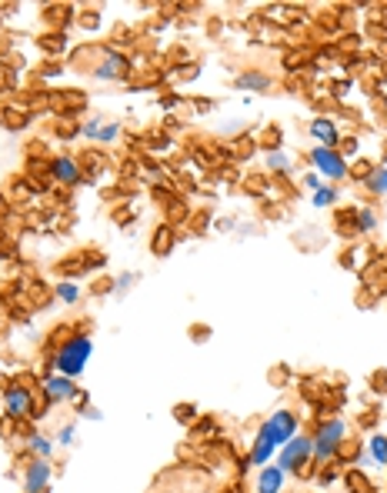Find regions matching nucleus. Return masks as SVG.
Masks as SVG:
<instances>
[{
  "label": "nucleus",
  "instance_id": "1",
  "mask_svg": "<svg viewBox=\"0 0 387 493\" xmlns=\"http://www.w3.org/2000/svg\"><path fill=\"white\" fill-rule=\"evenodd\" d=\"M300 433V420L294 410H274L264 423L257 427L254 440H251V453H247V463L244 467H267L274 463L277 450L284 447L290 437Z\"/></svg>",
  "mask_w": 387,
  "mask_h": 493
},
{
  "label": "nucleus",
  "instance_id": "2",
  "mask_svg": "<svg viewBox=\"0 0 387 493\" xmlns=\"http://www.w3.org/2000/svg\"><path fill=\"white\" fill-rule=\"evenodd\" d=\"M90 357H94V340H90L87 333H70L64 343L54 347L50 367H54V373H64L70 380H77L80 373L87 370Z\"/></svg>",
  "mask_w": 387,
  "mask_h": 493
},
{
  "label": "nucleus",
  "instance_id": "3",
  "mask_svg": "<svg viewBox=\"0 0 387 493\" xmlns=\"http://www.w3.org/2000/svg\"><path fill=\"white\" fill-rule=\"evenodd\" d=\"M347 433H351V427H347L344 416H324L317 433H314V463H317V467H327V463L337 460V453H341Z\"/></svg>",
  "mask_w": 387,
  "mask_h": 493
},
{
  "label": "nucleus",
  "instance_id": "4",
  "mask_svg": "<svg viewBox=\"0 0 387 493\" xmlns=\"http://www.w3.org/2000/svg\"><path fill=\"white\" fill-rule=\"evenodd\" d=\"M274 463L288 473V477L310 473V470H314V437H310V433H298V437H290L284 447L277 450Z\"/></svg>",
  "mask_w": 387,
  "mask_h": 493
},
{
  "label": "nucleus",
  "instance_id": "5",
  "mask_svg": "<svg viewBox=\"0 0 387 493\" xmlns=\"http://www.w3.org/2000/svg\"><path fill=\"white\" fill-rule=\"evenodd\" d=\"M307 160L314 167V174H321V180H327V184H341L351 177V164L344 160L337 147H310Z\"/></svg>",
  "mask_w": 387,
  "mask_h": 493
},
{
  "label": "nucleus",
  "instance_id": "6",
  "mask_svg": "<svg viewBox=\"0 0 387 493\" xmlns=\"http://www.w3.org/2000/svg\"><path fill=\"white\" fill-rule=\"evenodd\" d=\"M131 70H133L131 60H127L121 50L107 47V50H104V57H100L97 64L90 67V77L100 80V84H117V80H127V74H131Z\"/></svg>",
  "mask_w": 387,
  "mask_h": 493
},
{
  "label": "nucleus",
  "instance_id": "7",
  "mask_svg": "<svg viewBox=\"0 0 387 493\" xmlns=\"http://www.w3.org/2000/svg\"><path fill=\"white\" fill-rule=\"evenodd\" d=\"M4 414H7V420H27V416L37 414L31 387H23V384L4 387Z\"/></svg>",
  "mask_w": 387,
  "mask_h": 493
},
{
  "label": "nucleus",
  "instance_id": "8",
  "mask_svg": "<svg viewBox=\"0 0 387 493\" xmlns=\"http://www.w3.org/2000/svg\"><path fill=\"white\" fill-rule=\"evenodd\" d=\"M77 380H70L64 373H47L44 380H40V394L50 400V404H70L74 397H77Z\"/></svg>",
  "mask_w": 387,
  "mask_h": 493
},
{
  "label": "nucleus",
  "instance_id": "9",
  "mask_svg": "<svg viewBox=\"0 0 387 493\" xmlns=\"http://www.w3.org/2000/svg\"><path fill=\"white\" fill-rule=\"evenodd\" d=\"M50 480H54V467H50V460L33 457V460L23 467V493H47Z\"/></svg>",
  "mask_w": 387,
  "mask_h": 493
},
{
  "label": "nucleus",
  "instance_id": "10",
  "mask_svg": "<svg viewBox=\"0 0 387 493\" xmlns=\"http://www.w3.org/2000/svg\"><path fill=\"white\" fill-rule=\"evenodd\" d=\"M80 133H84V140H90V143H114L121 137V123L107 121V117H87L84 127H80Z\"/></svg>",
  "mask_w": 387,
  "mask_h": 493
},
{
  "label": "nucleus",
  "instance_id": "11",
  "mask_svg": "<svg viewBox=\"0 0 387 493\" xmlns=\"http://www.w3.org/2000/svg\"><path fill=\"white\" fill-rule=\"evenodd\" d=\"M307 133L317 140V147H341V127H337V121L334 117H314V121L307 123Z\"/></svg>",
  "mask_w": 387,
  "mask_h": 493
},
{
  "label": "nucleus",
  "instance_id": "12",
  "mask_svg": "<svg viewBox=\"0 0 387 493\" xmlns=\"http://www.w3.org/2000/svg\"><path fill=\"white\" fill-rule=\"evenodd\" d=\"M284 483H288V473L280 470L277 463H267V467L257 470L254 493H284Z\"/></svg>",
  "mask_w": 387,
  "mask_h": 493
},
{
  "label": "nucleus",
  "instance_id": "13",
  "mask_svg": "<svg viewBox=\"0 0 387 493\" xmlns=\"http://www.w3.org/2000/svg\"><path fill=\"white\" fill-rule=\"evenodd\" d=\"M50 177H54L57 184H67V187H74L84 180V170H80V164L74 160V157H54L50 160Z\"/></svg>",
  "mask_w": 387,
  "mask_h": 493
},
{
  "label": "nucleus",
  "instance_id": "14",
  "mask_svg": "<svg viewBox=\"0 0 387 493\" xmlns=\"http://www.w3.org/2000/svg\"><path fill=\"white\" fill-rule=\"evenodd\" d=\"M357 463H364V467H387V433H381V430L371 433L364 453L357 457Z\"/></svg>",
  "mask_w": 387,
  "mask_h": 493
},
{
  "label": "nucleus",
  "instance_id": "15",
  "mask_svg": "<svg viewBox=\"0 0 387 493\" xmlns=\"http://www.w3.org/2000/svg\"><path fill=\"white\" fill-rule=\"evenodd\" d=\"M234 87L237 90H247V94H267V90L274 87V77H267L261 70H244L234 77Z\"/></svg>",
  "mask_w": 387,
  "mask_h": 493
},
{
  "label": "nucleus",
  "instance_id": "16",
  "mask_svg": "<svg viewBox=\"0 0 387 493\" xmlns=\"http://www.w3.org/2000/svg\"><path fill=\"white\" fill-rule=\"evenodd\" d=\"M27 447H31V453L33 457H40V460H50L57 453V443L47 433H40V430H33L31 437H27Z\"/></svg>",
  "mask_w": 387,
  "mask_h": 493
},
{
  "label": "nucleus",
  "instance_id": "17",
  "mask_svg": "<svg viewBox=\"0 0 387 493\" xmlns=\"http://www.w3.org/2000/svg\"><path fill=\"white\" fill-rule=\"evenodd\" d=\"M364 190L371 197H387V164H374V170L364 180Z\"/></svg>",
  "mask_w": 387,
  "mask_h": 493
},
{
  "label": "nucleus",
  "instance_id": "18",
  "mask_svg": "<svg viewBox=\"0 0 387 493\" xmlns=\"http://www.w3.org/2000/svg\"><path fill=\"white\" fill-rule=\"evenodd\" d=\"M267 170L277 177H288V174H294V160H290V154H284L280 147H277V150H267Z\"/></svg>",
  "mask_w": 387,
  "mask_h": 493
},
{
  "label": "nucleus",
  "instance_id": "19",
  "mask_svg": "<svg viewBox=\"0 0 387 493\" xmlns=\"http://www.w3.org/2000/svg\"><path fill=\"white\" fill-rule=\"evenodd\" d=\"M354 223L361 233H374L377 223H381V217H377L374 207H354Z\"/></svg>",
  "mask_w": 387,
  "mask_h": 493
},
{
  "label": "nucleus",
  "instance_id": "20",
  "mask_svg": "<svg viewBox=\"0 0 387 493\" xmlns=\"http://www.w3.org/2000/svg\"><path fill=\"white\" fill-rule=\"evenodd\" d=\"M151 247H154L157 257H167V253H170V247H174V227H170V223H160Z\"/></svg>",
  "mask_w": 387,
  "mask_h": 493
},
{
  "label": "nucleus",
  "instance_id": "21",
  "mask_svg": "<svg viewBox=\"0 0 387 493\" xmlns=\"http://www.w3.org/2000/svg\"><path fill=\"white\" fill-rule=\"evenodd\" d=\"M341 200V190H337V184H324L321 190H314V197H310V204L317 210H324V207H334Z\"/></svg>",
  "mask_w": 387,
  "mask_h": 493
},
{
  "label": "nucleus",
  "instance_id": "22",
  "mask_svg": "<svg viewBox=\"0 0 387 493\" xmlns=\"http://www.w3.org/2000/svg\"><path fill=\"white\" fill-rule=\"evenodd\" d=\"M57 300H64V304H77L80 300V287L74 284V280H60V284L54 287Z\"/></svg>",
  "mask_w": 387,
  "mask_h": 493
},
{
  "label": "nucleus",
  "instance_id": "23",
  "mask_svg": "<svg viewBox=\"0 0 387 493\" xmlns=\"http://www.w3.org/2000/svg\"><path fill=\"white\" fill-rule=\"evenodd\" d=\"M344 480H347V490H351V493H371V480H367L357 467H354V470H347Z\"/></svg>",
  "mask_w": 387,
  "mask_h": 493
},
{
  "label": "nucleus",
  "instance_id": "24",
  "mask_svg": "<svg viewBox=\"0 0 387 493\" xmlns=\"http://www.w3.org/2000/svg\"><path fill=\"white\" fill-rule=\"evenodd\" d=\"M74 440H77V423L70 420V423H64V427H57V437H54V443L57 447H74Z\"/></svg>",
  "mask_w": 387,
  "mask_h": 493
},
{
  "label": "nucleus",
  "instance_id": "25",
  "mask_svg": "<svg viewBox=\"0 0 387 493\" xmlns=\"http://www.w3.org/2000/svg\"><path fill=\"white\" fill-rule=\"evenodd\" d=\"M137 280H141V277L133 274V270H127V274H121V277H114V297H124L133 284H137Z\"/></svg>",
  "mask_w": 387,
  "mask_h": 493
},
{
  "label": "nucleus",
  "instance_id": "26",
  "mask_svg": "<svg viewBox=\"0 0 387 493\" xmlns=\"http://www.w3.org/2000/svg\"><path fill=\"white\" fill-rule=\"evenodd\" d=\"M174 416H178L180 423H194V420H197V406H190V404H178V406H174Z\"/></svg>",
  "mask_w": 387,
  "mask_h": 493
},
{
  "label": "nucleus",
  "instance_id": "27",
  "mask_svg": "<svg viewBox=\"0 0 387 493\" xmlns=\"http://www.w3.org/2000/svg\"><path fill=\"white\" fill-rule=\"evenodd\" d=\"M341 143H344V160H347V164H351V157H357V150H361V140H357V137H341Z\"/></svg>",
  "mask_w": 387,
  "mask_h": 493
},
{
  "label": "nucleus",
  "instance_id": "28",
  "mask_svg": "<svg viewBox=\"0 0 387 493\" xmlns=\"http://www.w3.org/2000/svg\"><path fill=\"white\" fill-rule=\"evenodd\" d=\"M371 170H374V164H371V160H357V164L351 167V177L364 184V180H367V174H371Z\"/></svg>",
  "mask_w": 387,
  "mask_h": 493
},
{
  "label": "nucleus",
  "instance_id": "29",
  "mask_svg": "<svg viewBox=\"0 0 387 493\" xmlns=\"http://www.w3.org/2000/svg\"><path fill=\"white\" fill-rule=\"evenodd\" d=\"M300 184H304L310 194H314V190H321V187H324V180H321V174H314V170H310V174L300 177Z\"/></svg>",
  "mask_w": 387,
  "mask_h": 493
},
{
  "label": "nucleus",
  "instance_id": "30",
  "mask_svg": "<svg viewBox=\"0 0 387 493\" xmlns=\"http://www.w3.org/2000/svg\"><path fill=\"white\" fill-rule=\"evenodd\" d=\"M97 23H100L97 11H87V13H80V27H84V31H94V27H97Z\"/></svg>",
  "mask_w": 387,
  "mask_h": 493
},
{
  "label": "nucleus",
  "instance_id": "31",
  "mask_svg": "<svg viewBox=\"0 0 387 493\" xmlns=\"http://www.w3.org/2000/svg\"><path fill=\"white\" fill-rule=\"evenodd\" d=\"M80 416H84V420H94V423H100V420H104V414H100L97 406H84V410H80Z\"/></svg>",
  "mask_w": 387,
  "mask_h": 493
},
{
  "label": "nucleus",
  "instance_id": "32",
  "mask_svg": "<svg viewBox=\"0 0 387 493\" xmlns=\"http://www.w3.org/2000/svg\"><path fill=\"white\" fill-rule=\"evenodd\" d=\"M190 337H194V340H200V343H204V340L210 337V327H204V323H197V327H190Z\"/></svg>",
  "mask_w": 387,
  "mask_h": 493
},
{
  "label": "nucleus",
  "instance_id": "33",
  "mask_svg": "<svg viewBox=\"0 0 387 493\" xmlns=\"http://www.w3.org/2000/svg\"><path fill=\"white\" fill-rule=\"evenodd\" d=\"M317 480H321L324 487H331V483L337 480V470H321V473H317Z\"/></svg>",
  "mask_w": 387,
  "mask_h": 493
},
{
  "label": "nucleus",
  "instance_id": "34",
  "mask_svg": "<svg viewBox=\"0 0 387 493\" xmlns=\"http://www.w3.org/2000/svg\"><path fill=\"white\" fill-rule=\"evenodd\" d=\"M371 384H374V390H387V373H374Z\"/></svg>",
  "mask_w": 387,
  "mask_h": 493
},
{
  "label": "nucleus",
  "instance_id": "35",
  "mask_svg": "<svg viewBox=\"0 0 387 493\" xmlns=\"http://www.w3.org/2000/svg\"><path fill=\"white\" fill-rule=\"evenodd\" d=\"M231 223H234V217H224V220H217V231H224V233H227V231H231Z\"/></svg>",
  "mask_w": 387,
  "mask_h": 493
},
{
  "label": "nucleus",
  "instance_id": "36",
  "mask_svg": "<svg viewBox=\"0 0 387 493\" xmlns=\"http://www.w3.org/2000/svg\"><path fill=\"white\" fill-rule=\"evenodd\" d=\"M160 107H178V97H160Z\"/></svg>",
  "mask_w": 387,
  "mask_h": 493
}]
</instances>
